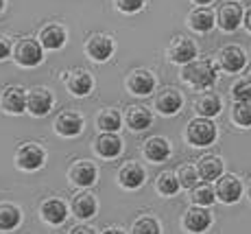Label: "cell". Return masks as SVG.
Returning a JSON list of instances; mask_svg holds the SVG:
<instances>
[{"mask_svg": "<svg viewBox=\"0 0 251 234\" xmlns=\"http://www.w3.org/2000/svg\"><path fill=\"white\" fill-rule=\"evenodd\" d=\"M151 123H153V114H151V110H149V107L131 105L127 110V125H129V129L144 131Z\"/></svg>", "mask_w": 251, "mask_h": 234, "instance_id": "cell-23", "label": "cell"}, {"mask_svg": "<svg viewBox=\"0 0 251 234\" xmlns=\"http://www.w3.org/2000/svg\"><path fill=\"white\" fill-rule=\"evenodd\" d=\"M153 88H155V77H153L151 70L138 68L127 77V90L136 96H149L153 92Z\"/></svg>", "mask_w": 251, "mask_h": 234, "instance_id": "cell-11", "label": "cell"}, {"mask_svg": "<svg viewBox=\"0 0 251 234\" xmlns=\"http://www.w3.org/2000/svg\"><path fill=\"white\" fill-rule=\"evenodd\" d=\"M179 182H181V186H186V188H195L197 186V179H199V171L197 169H192V167H181L179 169Z\"/></svg>", "mask_w": 251, "mask_h": 234, "instance_id": "cell-34", "label": "cell"}, {"mask_svg": "<svg viewBox=\"0 0 251 234\" xmlns=\"http://www.w3.org/2000/svg\"><path fill=\"white\" fill-rule=\"evenodd\" d=\"M192 202H195L197 206H212V204L216 202V191L207 182L197 184V186L192 188Z\"/></svg>", "mask_w": 251, "mask_h": 234, "instance_id": "cell-32", "label": "cell"}, {"mask_svg": "<svg viewBox=\"0 0 251 234\" xmlns=\"http://www.w3.org/2000/svg\"><path fill=\"white\" fill-rule=\"evenodd\" d=\"M247 64V55L240 46H225L219 53V66L227 72H240Z\"/></svg>", "mask_w": 251, "mask_h": 234, "instance_id": "cell-15", "label": "cell"}, {"mask_svg": "<svg viewBox=\"0 0 251 234\" xmlns=\"http://www.w3.org/2000/svg\"><path fill=\"white\" fill-rule=\"evenodd\" d=\"M192 2H197L199 7H207L210 2H214V0H192Z\"/></svg>", "mask_w": 251, "mask_h": 234, "instance_id": "cell-40", "label": "cell"}, {"mask_svg": "<svg viewBox=\"0 0 251 234\" xmlns=\"http://www.w3.org/2000/svg\"><path fill=\"white\" fill-rule=\"evenodd\" d=\"M55 131L64 138H75L83 131V118L76 112H61L55 120Z\"/></svg>", "mask_w": 251, "mask_h": 234, "instance_id": "cell-14", "label": "cell"}, {"mask_svg": "<svg viewBox=\"0 0 251 234\" xmlns=\"http://www.w3.org/2000/svg\"><path fill=\"white\" fill-rule=\"evenodd\" d=\"M249 101H251V92H249Z\"/></svg>", "mask_w": 251, "mask_h": 234, "instance_id": "cell-45", "label": "cell"}, {"mask_svg": "<svg viewBox=\"0 0 251 234\" xmlns=\"http://www.w3.org/2000/svg\"><path fill=\"white\" fill-rule=\"evenodd\" d=\"M216 77H219V70H216L214 61H210V59H192L190 64H186L181 68V79L188 86L195 88V90H207V88H212L216 84Z\"/></svg>", "mask_w": 251, "mask_h": 234, "instance_id": "cell-1", "label": "cell"}, {"mask_svg": "<svg viewBox=\"0 0 251 234\" xmlns=\"http://www.w3.org/2000/svg\"><path fill=\"white\" fill-rule=\"evenodd\" d=\"M245 81L251 84V66H247V70H245Z\"/></svg>", "mask_w": 251, "mask_h": 234, "instance_id": "cell-41", "label": "cell"}, {"mask_svg": "<svg viewBox=\"0 0 251 234\" xmlns=\"http://www.w3.org/2000/svg\"><path fill=\"white\" fill-rule=\"evenodd\" d=\"M199 177L205 179V182H212V179H219L223 175V162H221L216 155H205V158L199 160Z\"/></svg>", "mask_w": 251, "mask_h": 234, "instance_id": "cell-25", "label": "cell"}, {"mask_svg": "<svg viewBox=\"0 0 251 234\" xmlns=\"http://www.w3.org/2000/svg\"><path fill=\"white\" fill-rule=\"evenodd\" d=\"M16 162H18V167L24 171L40 169L42 164H44V149L33 143H24V145H20V149H18V153H16Z\"/></svg>", "mask_w": 251, "mask_h": 234, "instance_id": "cell-12", "label": "cell"}, {"mask_svg": "<svg viewBox=\"0 0 251 234\" xmlns=\"http://www.w3.org/2000/svg\"><path fill=\"white\" fill-rule=\"evenodd\" d=\"M168 59L173 61V64H190L192 59H197V46L192 40H188V37H175L173 44L168 46Z\"/></svg>", "mask_w": 251, "mask_h": 234, "instance_id": "cell-9", "label": "cell"}, {"mask_svg": "<svg viewBox=\"0 0 251 234\" xmlns=\"http://www.w3.org/2000/svg\"><path fill=\"white\" fill-rule=\"evenodd\" d=\"M13 59L18 61L22 68H35L44 59V46L42 42L31 40V37H22L13 46Z\"/></svg>", "mask_w": 251, "mask_h": 234, "instance_id": "cell-2", "label": "cell"}, {"mask_svg": "<svg viewBox=\"0 0 251 234\" xmlns=\"http://www.w3.org/2000/svg\"><path fill=\"white\" fill-rule=\"evenodd\" d=\"M70 179L76 184V186H92L96 179V167L90 162V160H79V162L72 164Z\"/></svg>", "mask_w": 251, "mask_h": 234, "instance_id": "cell-20", "label": "cell"}, {"mask_svg": "<svg viewBox=\"0 0 251 234\" xmlns=\"http://www.w3.org/2000/svg\"><path fill=\"white\" fill-rule=\"evenodd\" d=\"M2 9H4V0H0V13H2Z\"/></svg>", "mask_w": 251, "mask_h": 234, "instance_id": "cell-43", "label": "cell"}, {"mask_svg": "<svg viewBox=\"0 0 251 234\" xmlns=\"http://www.w3.org/2000/svg\"><path fill=\"white\" fill-rule=\"evenodd\" d=\"M243 195V184L236 175H221L216 184V197L225 204H236Z\"/></svg>", "mask_w": 251, "mask_h": 234, "instance_id": "cell-13", "label": "cell"}, {"mask_svg": "<svg viewBox=\"0 0 251 234\" xmlns=\"http://www.w3.org/2000/svg\"><path fill=\"white\" fill-rule=\"evenodd\" d=\"M179 186H181L179 177L175 173H171V171H164V173H160V177H157V191L162 195H166V197L175 195L179 191Z\"/></svg>", "mask_w": 251, "mask_h": 234, "instance_id": "cell-31", "label": "cell"}, {"mask_svg": "<svg viewBox=\"0 0 251 234\" xmlns=\"http://www.w3.org/2000/svg\"><path fill=\"white\" fill-rule=\"evenodd\" d=\"M133 234H160V223L151 217H144L133 223Z\"/></svg>", "mask_w": 251, "mask_h": 234, "instance_id": "cell-33", "label": "cell"}, {"mask_svg": "<svg viewBox=\"0 0 251 234\" xmlns=\"http://www.w3.org/2000/svg\"><path fill=\"white\" fill-rule=\"evenodd\" d=\"M94 151L100 158H116V155H120V151H123V140L116 134L105 131V134H100L99 138L94 140Z\"/></svg>", "mask_w": 251, "mask_h": 234, "instance_id": "cell-18", "label": "cell"}, {"mask_svg": "<svg viewBox=\"0 0 251 234\" xmlns=\"http://www.w3.org/2000/svg\"><path fill=\"white\" fill-rule=\"evenodd\" d=\"M144 155H147L151 162H164V160L171 155V145L166 138L162 136H153L144 143Z\"/></svg>", "mask_w": 251, "mask_h": 234, "instance_id": "cell-22", "label": "cell"}, {"mask_svg": "<svg viewBox=\"0 0 251 234\" xmlns=\"http://www.w3.org/2000/svg\"><path fill=\"white\" fill-rule=\"evenodd\" d=\"M26 94L28 92L20 86H9L2 90L0 94V107H2L7 114H22L26 112Z\"/></svg>", "mask_w": 251, "mask_h": 234, "instance_id": "cell-4", "label": "cell"}, {"mask_svg": "<svg viewBox=\"0 0 251 234\" xmlns=\"http://www.w3.org/2000/svg\"><path fill=\"white\" fill-rule=\"evenodd\" d=\"M52 101L55 99H52L50 90H46V88H33L26 94V112H31L33 116L42 118V116H46L50 112Z\"/></svg>", "mask_w": 251, "mask_h": 234, "instance_id": "cell-10", "label": "cell"}, {"mask_svg": "<svg viewBox=\"0 0 251 234\" xmlns=\"http://www.w3.org/2000/svg\"><path fill=\"white\" fill-rule=\"evenodd\" d=\"M68 35H66V29L59 27V24H48L40 31V42L42 46L48 48V51H59L66 44Z\"/></svg>", "mask_w": 251, "mask_h": 234, "instance_id": "cell-19", "label": "cell"}, {"mask_svg": "<svg viewBox=\"0 0 251 234\" xmlns=\"http://www.w3.org/2000/svg\"><path fill=\"white\" fill-rule=\"evenodd\" d=\"M183 105V96L177 88H164L155 94V110L162 116H173L181 110Z\"/></svg>", "mask_w": 251, "mask_h": 234, "instance_id": "cell-8", "label": "cell"}, {"mask_svg": "<svg viewBox=\"0 0 251 234\" xmlns=\"http://www.w3.org/2000/svg\"><path fill=\"white\" fill-rule=\"evenodd\" d=\"M114 2L123 13H136L144 7V0H114Z\"/></svg>", "mask_w": 251, "mask_h": 234, "instance_id": "cell-35", "label": "cell"}, {"mask_svg": "<svg viewBox=\"0 0 251 234\" xmlns=\"http://www.w3.org/2000/svg\"><path fill=\"white\" fill-rule=\"evenodd\" d=\"M72 212L79 219H90L96 214V199L90 193H81L72 199Z\"/></svg>", "mask_w": 251, "mask_h": 234, "instance_id": "cell-26", "label": "cell"}, {"mask_svg": "<svg viewBox=\"0 0 251 234\" xmlns=\"http://www.w3.org/2000/svg\"><path fill=\"white\" fill-rule=\"evenodd\" d=\"M210 223H212V217L203 206L190 208V210L186 212V217H183V228L190 230V232H195V234L205 232L207 228H210Z\"/></svg>", "mask_w": 251, "mask_h": 234, "instance_id": "cell-17", "label": "cell"}, {"mask_svg": "<svg viewBox=\"0 0 251 234\" xmlns=\"http://www.w3.org/2000/svg\"><path fill=\"white\" fill-rule=\"evenodd\" d=\"M195 110L199 112V116L212 118V116H216L221 112V99L216 94H212V92H205V94H201L199 99H197Z\"/></svg>", "mask_w": 251, "mask_h": 234, "instance_id": "cell-27", "label": "cell"}, {"mask_svg": "<svg viewBox=\"0 0 251 234\" xmlns=\"http://www.w3.org/2000/svg\"><path fill=\"white\" fill-rule=\"evenodd\" d=\"M85 53L92 61H107L114 53V40L105 33H94L85 44Z\"/></svg>", "mask_w": 251, "mask_h": 234, "instance_id": "cell-5", "label": "cell"}, {"mask_svg": "<svg viewBox=\"0 0 251 234\" xmlns=\"http://www.w3.org/2000/svg\"><path fill=\"white\" fill-rule=\"evenodd\" d=\"M70 234H96V232L92 230L90 226H76V228H75V230H72Z\"/></svg>", "mask_w": 251, "mask_h": 234, "instance_id": "cell-38", "label": "cell"}, {"mask_svg": "<svg viewBox=\"0 0 251 234\" xmlns=\"http://www.w3.org/2000/svg\"><path fill=\"white\" fill-rule=\"evenodd\" d=\"M118 182L123 184L125 188H140L144 184V169L136 162L125 164L118 173Z\"/></svg>", "mask_w": 251, "mask_h": 234, "instance_id": "cell-24", "label": "cell"}, {"mask_svg": "<svg viewBox=\"0 0 251 234\" xmlns=\"http://www.w3.org/2000/svg\"><path fill=\"white\" fill-rule=\"evenodd\" d=\"M214 24H216V16H214V11L207 9V7H197V9H192V11L188 13V27H190L192 31H197V33L212 31Z\"/></svg>", "mask_w": 251, "mask_h": 234, "instance_id": "cell-16", "label": "cell"}, {"mask_svg": "<svg viewBox=\"0 0 251 234\" xmlns=\"http://www.w3.org/2000/svg\"><path fill=\"white\" fill-rule=\"evenodd\" d=\"M120 123H123V118H120V112L114 110V107H107V110H103L99 116H96V125H99L100 131L116 134V131L120 129Z\"/></svg>", "mask_w": 251, "mask_h": 234, "instance_id": "cell-28", "label": "cell"}, {"mask_svg": "<svg viewBox=\"0 0 251 234\" xmlns=\"http://www.w3.org/2000/svg\"><path fill=\"white\" fill-rule=\"evenodd\" d=\"M245 27H247V31L251 33V9H247V13H245Z\"/></svg>", "mask_w": 251, "mask_h": 234, "instance_id": "cell-39", "label": "cell"}, {"mask_svg": "<svg viewBox=\"0 0 251 234\" xmlns=\"http://www.w3.org/2000/svg\"><path fill=\"white\" fill-rule=\"evenodd\" d=\"M249 92H251V84L249 81H238V84H234L231 88V96H234V101H245L249 99Z\"/></svg>", "mask_w": 251, "mask_h": 234, "instance_id": "cell-36", "label": "cell"}, {"mask_svg": "<svg viewBox=\"0 0 251 234\" xmlns=\"http://www.w3.org/2000/svg\"><path fill=\"white\" fill-rule=\"evenodd\" d=\"M105 234H123V232H120V230H114V228H112V230H107Z\"/></svg>", "mask_w": 251, "mask_h": 234, "instance_id": "cell-42", "label": "cell"}, {"mask_svg": "<svg viewBox=\"0 0 251 234\" xmlns=\"http://www.w3.org/2000/svg\"><path fill=\"white\" fill-rule=\"evenodd\" d=\"M68 217V208H66L64 202L59 199H48V202L42 204V219L50 226H59V223L66 221Z\"/></svg>", "mask_w": 251, "mask_h": 234, "instance_id": "cell-21", "label": "cell"}, {"mask_svg": "<svg viewBox=\"0 0 251 234\" xmlns=\"http://www.w3.org/2000/svg\"><path fill=\"white\" fill-rule=\"evenodd\" d=\"M20 208L11 206V204H2L0 206V230H13L20 226Z\"/></svg>", "mask_w": 251, "mask_h": 234, "instance_id": "cell-29", "label": "cell"}, {"mask_svg": "<svg viewBox=\"0 0 251 234\" xmlns=\"http://www.w3.org/2000/svg\"><path fill=\"white\" fill-rule=\"evenodd\" d=\"M186 138L195 147H207V145H212L216 140V125L205 116H199V118L188 123Z\"/></svg>", "mask_w": 251, "mask_h": 234, "instance_id": "cell-3", "label": "cell"}, {"mask_svg": "<svg viewBox=\"0 0 251 234\" xmlns=\"http://www.w3.org/2000/svg\"><path fill=\"white\" fill-rule=\"evenodd\" d=\"M13 53V44L7 35H0V61H4Z\"/></svg>", "mask_w": 251, "mask_h": 234, "instance_id": "cell-37", "label": "cell"}, {"mask_svg": "<svg viewBox=\"0 0 251 234\" xmlns=\"http://www.w3.org/2000/svg\"><path fill=\"white\" fill-rule=\"evenodd\" d=\"M231 118H234L236 125L240 127H251V101H234V107H231Z\"/></svg>", "mask_w": 251, "mask_h": 234, "instance_id": "cell-30", "label": "cell"}, {"mask_svg": "<svg viewBox=\"0 0 251 234\" xmlns=\"http://www.w3.org/2000/svg\"><path fill=\"white\" fill-rule=\"evenodd\" d=\"M64 84L75 96H88L92 92V88H94V79L83 68H72L68 75L64 77Z\"/></svg>", "mask_w": 251, "mask_h": 234, "instance_id": "cell-6", "label": "cell"}, {"mask_svg": "<svg viewBox=\"0 0 251 234\" xmlns=\"http://www.w3.org/2000/svg\"><path fill=\"white\" fill-rule=\"evenodd\" d=\"M249 197H251V186H249Z\"/></svg>", "mask_w": 251, "mask_h": 234, "instance_id": "cell-44", "label": "cell"}, {"mask_svg": "<svg viewBox=\"0 0 251 234\" xmlns=\"http://www.w3.org/2000/svg\"><path fill=\"white\" fill-rule=\"evenodd\" d=\"M216 24H219L225 33H234L236 29L243 24V7H240L238 2L221 4L219 13H216Z\"/></svg>", "mask_w": 251, "mask_h": 234, "instance_id": "cell-7", "label": "cell"}]
</instances>
